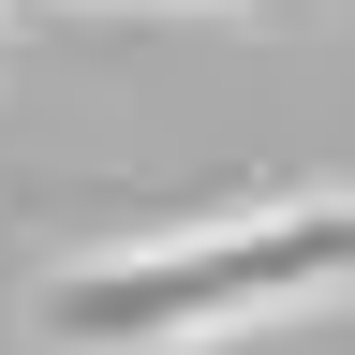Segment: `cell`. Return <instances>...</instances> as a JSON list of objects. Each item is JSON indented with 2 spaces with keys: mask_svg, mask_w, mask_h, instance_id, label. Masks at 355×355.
Segmentation results:
<instances>
[{
  "mask_svg": "<svg viewBox=\"0 0 355 355\" xmlns=\"http://www.w3.org/2000/svg\"><path fill=\"white\" fill-rule=\"evenodd\" d=\"M311 296H355V178L222 207V222H178V237L74 252L60 282L30 296V326L60 355H193V340H237L266 311H311Z\"/></svg>",
  "mask_w": 355,
  "mask_h": 355,
  "instance_id": "cell-1",
  "label": "cell"
},
{
  "mask_svg": "<svg viewBox=\"0 0 355 355\" xmlns=\"http://www.w3.org/2000/svg\"><path fill=\"white\" fill-rule=\"evenodd\" d=\"M0 15H15V0H0Z\"/></svg>",
  "mask_w": 355,
  "mask_h": 355,
  "instance_id": "cell-3",
  "label": "cell"
},
{
  "mask_svg": "<svg viewBox=\"0 0 355 355\" xmlns=\"http://www.w3.org/2000/svg\"><path fill=\"white\" fill-rule=\"evenodd\" d=\"M222 15H252V0H222Z\"/></svg>",
  "mask_w": 355,
  "mask_h": 355,
  "instance_id": "cell-2",
  "label": "cell"
}]
</instances>
